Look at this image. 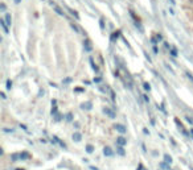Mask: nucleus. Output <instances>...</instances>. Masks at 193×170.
Segmentation results:
<instances>
[{
    "label": "nucleus",
    "mask_w": 193,
    "mask_h": 170,
    "mask_svg": "<svg viewBox=\"0 0 193 170\" xmlns=\"http://www.w3.org/2000/svg\"><path fill=\"white\" fill-rule=\"evenodd\" d=\"M115 129L119 131L120 133H124V132H126V128H124L123 125H120V124H117V125H115Z\"/></svg>",
    "instance_id": "nucleus-1"
},
{
    "label": "nucleus",
    "mask_w": 193,
    "mask_h": 170,
    "mask_svg": "<svg viewBox=\"0 0 193 170\" xmlns=\"http://www.w3.org/2000/svg\"><path fill=\"white\" fill-rule=\"evenodd\" d=\"M0 24H2V27H3L4 32H5V33H8V28H7V25H8V24H5V22H4V20H3V19L0 20Z\"/></svg>",
    "instance_id": "nucleus-2"
},
{
    "label": "nucleus",
    "mask_w": 193,
    "mask_h": 170,
    "mask_svg": "<svg viewBox=\"0 0 193 170\" xmlns=\"http://www.w3.org/2000/svg\"><path fill=\"white\" fill-rule=\"evenodd\" d=\"M54 11H56V12H57L58 15H61V16H64V12H62V11L57 7V5H54Z\"/></svg>",
    "instance_id": "nucleus-3"
},
{
    "label": "nucleus",
    "mask_w": 193,
    "mask_h": 170,
    "mask_svg": "<svg viewBox=\"0 0 193 170\" xmlns=\"http://www.w3.org/2000/svg\"><path fill=\"white\" fill-rule=\"evenodd\" d=\"M105 113H107V115H109L110 117H114V113H112L109 108H105Z\"/></svg>",
    "instance_id": "nucleus-4"
},
{
    "label": "nucleus",
    "mask_w": 193,
    "mask_h": 170,
    "mask_svg": "<svg viewBox=\"0 0 193 170\" xmlns=\"http://www.w3.org/2000/svg\"><path fill=\"white\" fill-rule=\"evenodd\" d=\"M73 139H75V141H79V140H81V134H79V133H74L73 134Z\"/></svg>",
    "instance_id": "nucleus-5"
},
{
    "label": "nucleus",
    "mask_w": 193,
    "mask_h": 170,
    "mask_svg": "<svg viewBox=\"0 0 193 170\" xmlns=\"http://www.w3.org/2000/svg\"><path fill=\"white\" fill-rule=\"evenodd\" d=\"M105 154H106V156H111V154H112L111 149H110V148H105Z\"/></svg>",
    "instance_id": "nucleus-6"
},
{
    "label": "nucleus",
    "mask_w": 193,
    "mask_h": 170,
    "mask_svg": "<svg viewBox=\"0 0 193 170\" xmlns=\"http://www.w3.org/2000/svg\"><path fill=\"white\" fill-rule=\"evenodd\" d=\"M118 144L124 145V144H126V141H124V139H123V137H119V139H118Z\"/></svg>",
    "instance_id": "nucleus-7"
},
{
    "label": "nucleus",
    "mask_w": 193,
    "mask_h": 170,
    "mask_svg": "<svg viewBox=\"0 0 193 170\" xmlns=\"http://www.w3.org/2000/svg\"><path fill=\"white\" fill-rule=\"evenodd\" d=\"M171 54H172L173 57H177V52H176V49L172 48V49H171Z\"/></svg>",
    "instance_id": "nucleus-8"
},
{
    "label": "nucleus",
    "mask_w": 193,
    "mask_h": 170,
    "mask_svg": "<svg viewBox=\"0 0 193 170\" xmlns=\"http://www.w3.org/2000/svg\"><path fill=\"white\" fill-rule=\"evenodd\" d=\"M86 49L87 50H91V46H90V42L89 41H86Z\"/></svg>",
    "instance_id": "nucleus-9"
},
{
    "label": "nucleus",
    "mask_w": 193,
    "mask_h": 170,
    "mask_svg": "<svg viewBox=\"0 0 193 170\" xmlns=\"http://www.w3.org/2000/svg\"><path fill=\"white\" fill-rule=\"evenodd\" d=\"M87 152H89V153L93 152V146H91V145H87Z\"/></svg>",
    "instance_id": "nucleus-10"
},
{
    "label": "nucleus",
    "mask_w": 193,
    "mask_h": 170,
    "mask_svg": "<svg viewBox=\"0 0 193 170\" xmlns=\"http://www.w3.org/2000/svg\"><path fill=\"white\" fill-rule=\"evenodd\" d=\"M5 17H7V22H8V25H11V16H9V15H7Z\"/></svg>",
    "instance_id": "nucleus-11"
},
{
    "label": "nucleus",
    "mask_w": 193,
    "mask_h": 170,
    "mask_svg": "<svg viewBox=\"0 0 193 170\" xmlns=\"http://www.w3.org/2000/svg\"><path fill=\"white\" fill-rule=\"evenodd\" d=\"M187 75H188V78H189V79H190V81H192V82H193V75H192V74H189V73H188V74H187Z\"/></svg>",
    "instance_id": "nucleus-12"
},
{
    "label": "nucleus",
    "mask_w": 193,
    "mask_h": 170,
    "mask_svg": "<svg viewBox=\"0 0 193 170\" xmlns=\"http://www.w3.org/2000/svg\"><path fill=\"white\" fill-rule=\"evenodd\" d=\"M144 88L145 90H150V84L148 83H144Z\"/></svg>",
    "instance_id": "nucleus-13"
},
{
    "label": "nucleus",
    "mask_w": 193,
    "mask_h": 170,
    "mask_svg": "<svg viewBox=\"0 0 193 170\" xmlns=\"http://www.w3.org/2000/svg\"><path fill=\"white\" fill-rule=\"evenodd\" d=\"M165 160H167V162H169V164H171V157H168V156H165Z\"/></svg>",
    "instance_id": "nucleus-14"
},
{
    "label": "nucleus",
    "mask_w": 193,
    "mask_h": 170,
    "mask_svg": "<svg viewBox=\"0 0 193 170\" xmlns=\"http://www.w3.org/2000/svg\"><path fill=\"white\" fill-rule=\"evenodd\" d=\"M7 86H8L7 88H11V81H7Z\"/></svg>",
    "instance_id": "nucleus-15"
},
{
    "label": "nucleus",
    "mask_w": 193,
    "mask_h": 170,
    "mask_svg": "<svg viewBox=\"0 0 193 170\" xmlns=\"http://www.w3.org/2000/svg\"><path fill=\"white\" fill-rule=\"evenodd\" d=\"M190 133H192V134H193V129H190Z\"/></svg>",
    "instance_id": "nucleus-16"
},
{
    "label": "nucleus",
    "mask_w": 193,
    "mask_h": 170,
    "mask_svg": "<svg viewBox=\"0 0 193 170\" xmlns=\"http://www.w3.org/2000/svg\"><path fill=\"white\" fill-rule=\"evenodd\" d=\"M17 170H24V169H17Z\"/></svg>",
    "instance_id": "nucleus-17"
}]
</instances>
